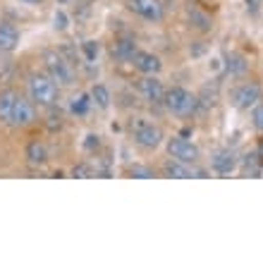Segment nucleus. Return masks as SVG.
Segmentation results:
<instances>
[{"instance_id": "cd10ccee", "label": "nucleus", "mask_w": 263, "mask_h": 263, "mask_svg": "<svg viewBox=\"0 0 263 263\" xmlns=\"http://www.w3.org/2000/svg\"><path fill=\"white\" fill-rule=\"evenodd\" d=\"M24 3H31V5H34V3H41V0H24Z\"/></svg>"}, {"instance_id": "b1692460", "label": "nucleus", "mask_w": 263, "mask_h": 263, "mask_svg": "<svg viewBox=\"0 0 263 263\" xmlns=\"http://www.w3.org/2000/svg\"><path fill=\"white\" fill-rule=\"evenodd\" d=\"M53 22H55V29H60V31H65V29H67V14H65L63 10H58L55 17H53Z\"/></svg>"}, {"instance_id": "1a4fd4ad", "label": "nucleus", "mask_w": 263, "mask_h": 263, "mask_svg": "<svg viewBox=\"0 0 263 263\" xmlns=\"http://www.w3.org/2000/svg\"><path fill=\"white\" fill-rule=\"evenodd\" d=\"M139 91L144 93L146 101H151V103L160 105L163 101H165V89H163V82L160 79H156L153 74H148L146 79H141L139 82Z\"/></svg>"}, {"instance_id": "a211bd4d", "label": "nucleus", "mask_w": 263, "mask_h": 263, "mask_svg": "<svg viewBox=\"0 0 263 263\" xmlns=\"http://www.w3.org/2000/svg\"><path fill=\"white\" fill-rule=\"evenodd\" d=\"M225 69L230 74H244L247 72V58L239 55V53H228L225 58Z\"/></svg>"}, {"instance_id": "6e6552de", "label": "nucleus", "mask_w": 263, "mask_h": 263, "mask_svg": "<svg viewBox=\"0 0 263 263\" xmlns=\"http://www.w3.org/2000/svg\"><path fill=\"white\" fill-rule=\"evenodd\" d=\"M36 120V112H34V105L29 103L24 96L17 98V103L12 108V118H10V127H27L31 125Z\"/></svg>"}, {"instance_id": "7ed1b4c3", "label": "nucleus", "mask_w": 263, "mask_h": 263, "mask_svg": "<svg viewBox=\"0 0 263 263\" xmlns=\"http://www.w3.org/2000/svg\"><path fill=\"white\" fill-rule=\"evenodd\" d=\"M165 108L175 115H182V118H187L192 112L199 108V101L196 96H192L187 89H182V86H173L170 91H165Z\"/></svg>"}, {"instance_id": "20e7f679", "label": "nucleus", "mask_w": 263, "mask_h": 263, "mask_svg": "<svg viewBox=\"0 0 263 263\" xmlns=\"http://www.w3.org/2000/svg\"><path fill=\"white\" fill-rule=\"evenodd\" d=\"M132 127H134V141L141 148L153 151V148L160 146V141H163V129L160 127L151 125V122H144L141 118H137V122H132Z\"/></svg>"}, {"instance_id": "bb28decb", "label": "nucleus", "mask_w": 263, "mask_h": 263, "mask_svg": "<svg viewBox=\"0 0 263 263\" xmlns=\"http://www.w3.org/2000/svg\"><path fill=\"white\" fill-rule=\"evenodd\" d=\"M247 3H249V5H251V7H256V5H258V3H261V0H247Z\"/></svg>"}, {"instance_id": "4be33fe9", "label": "nucleus", "mask_w": 263, "mask_h": 263, "mask_svg": "<svg viewBox=\"0 0 263 263\" xmlns=\"http://www.w3.org/2000/svg\"><path fill=\"white\" fill-rule=\"evenodd\" d=\"M84 55H86V60H96L98 43L96 41H86V43H84Z\"/></svg>"}, {"instance_id": "39448f33", "label": "nucleus", "mask_w": 263, "mask_h": 263, "mask_svg": "<svg viewBox=\"0 0 263 263\" xmlns=\"http://www.w3.org/2000/svg\"><path fill=\"white\" fill-rule=\"evenodd\" d=\"M167 153H170L175 160L187 163V165H194L196 160H199V148H196L192 141H187L184 137L167 139Z\"/></svg>"}, {"instance_id": "393cba45", "label": "nucleus", "mask_w": 263, "mask_h": 263, "mask_svg": "<svg viewBox=\"0 0 263 263\" xmlns=\"http://www.w3.org/2000/svg\"><path fill=\"white\" fill-rule=\"evenodd\" d=\"M72 175H74V177H89V175H91V167L82 163V165H77L74 170H72Z\"/></svg>"}, {"instance_id": "5701e85b", "label": "nucleus", "mask_w": 263, "mask_h": 263, "mask_svg": "<svg viewBox=\"0 0 263 263\" xmlns=\"http://www.w3.org/2000/svg\"><path fill=\"white\" fill-rule=\"evenodd\" d=\"M251 120H254V127H256L258 132H263V103L254 108V115H251Z\"/></svg>"}, {"instance_id": "f3484780", "label": "nucleus", "mask_w": 263, "mask_h": 263, "mask_svg": "<svg viewBox=\"0 0 263 263\" xmlns=\"http://www.w3.org/2000/svg\"><path fill=\"white\" fill-rule=\"evenodd\" d=\"M187 17H189V24H192L196 31H203V34H206V31H211V27H213V24H211V17H208L206 12H201L199 7H187Z\"/></svg>"}, {"instance_id": "c85d7f7f", "label": "nucleus", "mask_w": 263, "mask_h": 263, "mask_svg": "<svg viewBox=\"0 0 263 263\" xmlns=\"http://www.w3.org/2000/svg\"><path fill=\"white\" fill-rule=\"evenodd\" d=\"M58 3H67V0H58Z\"/></svg>"}, {"instance_id": "f257e3e1", "label": "nucleus", "mask_w": 263, "mask_h": 263, "mask_svg": "<svg viewBox=\"0 0 263 263\" xmlns=\"http://www.w3.org/2000/svg\"><path fill=\"white\" fill-rule=\"evenodd\" d=\"M29 96H31L34 103L50 108V105L58 103V84L50 79V74L34 72L29 77Z\"/></svg>"}, {"instance_id": "f8f14e48", "label": "nucleus", "mask_w": 263, "mask_h": 263, "mask_svg": "<svg viewBox=\"0 0 263 263\" xmlns=\"http://www.w3.org/2000/svg\"><path fill=\"white\" fill-rule=\"evenodd\" d=\"M17 46H20V31H17V27L10 24V22H0V50L10 53Z\"/></svg>"}, {"instance_id": "a878e982", "label": "nucleus", "mask_w": 263, "mask_h": 263, "mask_svg": "<svg viewBox=\"0 0 263 263\" xmlns=\"http://www.w3.org/2000/svg\"><path fill=\"white\" fill-rule=\"evenodd\" d=\"M84 146H86V148H96L98 146V137H93V134H89V137H86V141H84Z\"/></svg>"}, {"instance_id": "412c9836", "label": "nucleus", "mask_w": 263, "mask_h": 263, "mask_svg": "<svg viewBox=\"0 0 263 263\" xmlns=\"http://www.w3.org/2000/svg\"><path fill=\"white\" fill-rule=\"evenodd\" d=\"M89 96H79L74 98V103H72V112H77V115H86V110H89Z\"/></svg>"}, {"instance_id": "9b49d317", "label": "nucleus", "mask_w": 263, "mask_h": 263, "mask_svg": "<svg viewBox=\"0 0 263 263\" xmlns=\"http://www.w3.org/2000/svg\"><path fill=\"white\" fill-rule=\"evenodd\" d=\"M211 167H213L218 175H230L237 167V153L230 151V148H222L211 158Z\"/></svg>"}, {"instance_id": "aec40b11", "label": "nucleus", "mask_w": 263, "mask_h": 263, "mask_svg": "<svg viewBox=\"0 0 263 263\" xmlns=\"http://www.w3.org/2000/svg\"><path fill=\"white\" fill-rule=\"evenodd\" d=\"M129 175L132 177H139V180H151V177H156V173H153L151 167H146V165H132Z\"/></svg>"}, {"instance_id": "ddd939ff", "label": "nucleus", "mask_w": 263, "mask_h": 263, "mask_svg": "<svg viewBox=\"0 0 263 263\" xmlns=\"http://www.w3.org/2000/svg\"><path fill=\"white\" fill-rule=\"evenodd\" d=\"M20 98V91L14 89H3L0 91V122L3 125H10V118H12V108Z\"/></svg>"}, {"instance_id": "f03ea898", "label": "nucleus", "mask_w": 263, "mask_h": 263, "mask_svg": "<svg viewBox=\"0 0 263 263\" xmlns=\"http://www.w3.org/2000/svg\"><path fill=\"white\" fill-rule=\"evenodd\" d=\"M43 63H46V69H48L50 79L55 84H63V86L74 84V69H72L69 60L63 58V53H58V50H43Z\"/></svg>"}, {"instance_id": "0eeeda50", "label": "nucleus", "mask_w": 263, "mask_h": 263, "mask_svg": "<svg viewBox=\"0 0 263 263\" xmlns=\"http://www.w3.org/2000/svg\"><path fill=\"white\" fill-rule=\"evenodd\" d=\"M129 10L148 22L163 20V3L160 0H129Z\"/></svg>"}, {"instance_id": "9d476101", "label": "nucleus", "mask_w": 263, "mask_h": 263, "mask_svg": "<svg viewBox=\"0 0 263 263\" xmlns=\"http://www.w3.org/2000/svg\"><path fill=\"white\" fill-rule=\"evenodd\" d=\"M132 63L139 72H144V74H158L163 63H160L158 55H153V53H146V50H137L134 58H132Z\"/></svg>"}, {"instance_id": "6ab92c4d", "label": "nucleus", "mask_w": 263, "mask_h": 263, "mask_svg": "<svg viewBox=\"0 0 263 263\" xmlns=\"http://www.w3.org/2000/svg\"><path fill=\"white\" fill-rule=\"evenodd\" d=\"M91 98H93V103L98 108H108L110 105V91L105 89L103 84H96L93 89H91Z\"/></svg>"}, {"instance_id": "4468645a", "label": "nucleus", "mask_w": 263, "mask_h": 263, "mask_svg": "<svg viewBox=\"0 0 263 263\" xmlns=\"http://www.w3.org/2000/svg\"><path fill=\"white\" fill-rule=\"evenodd\" d=\"M163 175L165 177H175V180H187V177H194V167H189L187 163H180V160H165L163 165Z\"/></svg>"}, {"instance_id": "dca6fc26", "label": "nucleus", "mask_w": 263, "mask_h": 263, "mask_svg": "<svg viewBox=\"0 0 263 263\" xmlns=\"http://www.w3.org/2000/svg\"><path fill=\"white\" fill-rule=\"evenodd\" d=\"M24 156H27V160L31 165H43L48 160V148L41 141H29L27 148H24Z\"/></svg>"}, {"instance_id": "423d86ee", "label": "nucleus", "mask_w": 263, "mask_h": 263, "mask_svg": "<svg viewBox=\"0 0 263 263\" xmlns=\"http://www.w3.org/2000/svg\"><path fill=\"white\" fill-rule=\"evenodd\" d=\"M261 93L263 91L256 82H247V84H242V86L235 89L232 103H235V108H239V110H249V108H254V105L261 101Z\"/></svg>"}, {"instance_id": "2eb2a0df", "label": "nucleus", "mask_w": 263, "mask_h": 263, "mask_svg": "<svg viewBox=\"0 0 263 263\" xmlns=\"http://www.w3.org/2000/svg\"><path fill=\"white\" fill-rule=\"evenodd\" d=\"M110 53H112V58L127 63V60H132L134 53H137V43H134V39H118V41L112 43Z\"/></svg>"}]
</instances>
